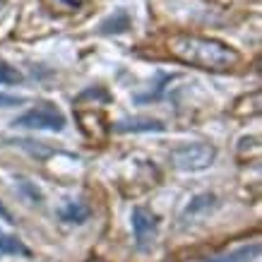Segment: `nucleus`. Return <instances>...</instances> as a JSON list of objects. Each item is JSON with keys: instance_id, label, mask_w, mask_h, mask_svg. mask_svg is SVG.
Wrapping results in <instances>:
<instances>
[{"instance_id": "obj_1", "label": "nucleus", "mask_w": 262, "mask_h": 262, "mask_svg": "<svg viewBox=\"0 0 262 262\" xmlns=\"http://www.w3.org/2000/svg\"><path fill=\"white\" fill-rule=\"evenodd\" d=\"M166 46L176 60L209 72H226L236 68L241 60V53L229 43L198 34H173L166 41Z\"/></svg>"}, {"instance_id": "obj_2", "label": "nucleus", "mask_w": 262, "mask_h": 262, "mask_svg": "<svg viewBox=\"0 0 262 262\" xmlns=\"http://www.w3.org/2000/svg\"><path fill=\"white\" fill-rule=\"evenodd\" d=\"M216 159V147L207 142H195V144H181L171 149L168 161L176 171L183 173H198V171H207Z\"/></svg>"}, {"instance_id": "obj_3", "label": "nucleus", "mask_w": 262, "mask_h": 262, "mask_svg": "<svg viewBox=\"0 0 262 262\" xmlns=\"http://www.w3.org/2000/svg\"><path fill=\"white\" fill-rule=\"evenodd\" d=\"M12 125L27 127V130H53V133H60V130H65L68 120H65L63 111H60L58 106L43 101V103H36V106L29 108L27 113H22Z\"/></svg>"}, {"instance_id": "obj_4", "label": "nucleus", "mask_w": 262, "mask_h": 262, "mask_svg": "<svg viewBox=\"0 0 262 262\" xmlns=\"http://www.w3.org/2000/svg\"><path fill=\"white\" fill-rule=\"evenodd\" d=\"M157 229H159V219L157 214H151L144 207H135L133 209V233H135V243L140 250L149 248L157 238Z\"/></svg>"}, {"instance_id": "obj_5", "label": "nucleus", "mask_w": 262, "mask_h": 262, "mask_svg": "<svg viewBox=\"0 0 262 262\" xmlns=\"http://www.w3.org/2000/svg\"><path fill=\"white\" fill-rule=\"evenodd\" d=\"M164 123L154 118H133V120H118L113 130L116 133H161L164 130Z\"/></svg>"}, {"instance_id": "obj_6", "label": "nucleus", "mask_w": 262, "mask_h": 262, "mask_svg": "<svg viewBox=\"0 0 262 262\" xmlns=\"http://www.w3.org/2000/svg\"><path fill=\"white\" fill-rule=\"evenodd\" d=\"M257 257H260V243H248V246L233 248L229 253L216 255L207 262H255Z\"/></svg>"}, {"instance_id": "obj_7", "label": "nucleus", "mask_w": 262, "mask_h": 262, "mask_svg": "<svg viewBox=\"0 0 262 262\" xmlns=\"http://www.w3.org/2000/svg\"><path fill=\"white\" fill-rule=\"evenodd\" d=\"M58 214H60V219H63L65 224H84L92 212H89V207L84 205V202H75V200H72V202H65V205L60 207Z\"/></svg>"}, {"instance_id": "obj_8", "label": "nucleus", "mask_w": 262, "mask_h": 262, "mask_svg": "<svg viewBox=\"0 0 262 262\" xmlns=\"http://www.w3.org/2000/svg\"><path fill=\"white\" fill-rule=\"evenodd\" d=\"M0 253H5V255H32V250L24 246L17 236H10V233H5V231L0 229Z\"/></svg>"}, {"instance_id": "obj_9", "label": "nucleus", "mask_w": 262, "mask_h": 262, "mask_svg": "<svg viewBox=\"0 0 262 262\" xmlns=\"http://www.w3.org/2000/svg\"><path fill=\"white\" fill-rule=\"evenodd\" d=\"M127 27H130V17H127L125 10H118V12H116V17H111V19H106V22L101 24V32H103V34L125 32Z\"/></svg>"}, {"instance_id": "obj_10", "label": "nucleus", "mask_w": 262, "mask_h": 262, "mask_svg": "<svg viewBox=\"0 0 262 262\" xmlns=\"http://www.w3.org/2000/svg\"><path fill=\"white\" fill-rule=\"evenodd\" d=\"M19 82H22V72L0 60V84H19Z\"/></svg>"}, {"instance_id": "obj_11", "label": "nucleus", "mask_w": 262, "mask_h": 262, "mask_svg": "<svg viewBox=\"0 0 262 262\" xmlns=\"http://www.w3.org/2000/svg\"><path fill=\"white\" fill-rule=\"evenodd\" d=\"M24 103V99L19 96H10V94H0V108H8V106H19Z\"/></svg>"}, {"instance_id": "obj_12", "label": "nucleus", "mask_w": 262, "mask_h": 262, "mask_svg": "<svg viewBox=\"0 0 262 262\" xmlns=\"http://www.w3.org/2000/svg\"><path fill=\"white\" fill-rule=\"evenodd\" d=\"M58 3H63L65 8H72V10H77V8H82L87 0H58Z\"/></svg>"}, {"instance_id": "obj_13", "label": "nucleus", "mask_w": 262, "mask_h": 262, "mask_svg": "<svg viewBox=\"0 0 262 262\" xmlns=\"http://www.w3.org/2000/svg\"><path fill=\"white\" fill-rule=\"evenodd\" d=\"M0 219H3V222L15 224V219H12V214H10V212H8V207L3 205V202H0Z\"/></svg>"}, {"instance_id": "obj_14", "label": "nucleus", "mask_w": 262, "mask_h": 262, "mask_svg": "<svg viewBox=\"0 0 262 262\" xmlns=\"http://www.w3.org/2000/svg\"><path fill=\"white\" fill-rule=\"evenodd\" d=\"M3 8H5V0H0V12H3Z\"/></svg>"}, {"instance_id": "obj_15", "label": "nucleus", "mask_w": 262, "mask_h": 262, "mask_svg": "<svg viewBox=\"0 0 262 262\" xmlns=\"http://www.w3.org/2000/svg\"><path fill=\"white\" fill-rule=\"evenodd\" d=\"M89 262H101V260H89Z\"/></svg>"}]
</instances>
